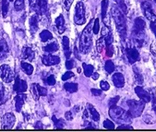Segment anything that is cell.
Instances as JSON below:
<instances>
[{
  "instance_id": "obj_18",
  "label": "cell",
  "mask_w": 156,
  "mask_h": 132,
  "mask_svg": "<svg viewBox=\"0 0 156 132\" xmlns=\"http://www.w3.org/2000/svg\"><path fill=\"white\" fill-rule=\"evenodd\" d=\"M22 57L24 59H28V61H32L35 58V52L31 47H25L23 50Z\"/></svg>"
},
{
  "instance_id": "obj_52",
  "label": "cell",
  "mask_w": 156,
  "mask_h": 132,
  "mask_svg": "<svg viewBox=\"0 0 156 132\" xmlns=\"http://www.w3.org/2000/svg\"><path fill=\"white\" fill-rule=\"evenodd\" d=\"M151 51L154 55H156V41H154L151 45Z\"/></svg>"
},
{
  "instance_id": "obj_45",
  "label": "cell",
  "mask_w": 156,
  "mask_h": 132,
  "mask_svg": "<svg viewBox=\"0 0 156 132\" xmlns=\"http://www.w3.org/2000/svg\"><path fill=\"white\" fill-rule=\"evenodd\" d=\"M74 61L73 59H67L66 62V67L67 70H72L74 68Z\"/></svg>"
},
{
  "instance_id": "obj_21",
  "label": "cell",
  "mask_w": 156,
  "mask_h": 132,
  "mask_svg": "<svg viewBox=\"0 0 156 132\" xmlns=\"http://www.w3.org/2000/svg\"><path fill=\"white\" fill-rule=\"evenodd\" d=\"M63 49L65 51V55L67 59L70 57V51H69V40L67 37H64L62 40Z\"/></svg>"
},
{
  "instance_id": "obj_14",
  "label": "cell",
  "mask_w": 156,
  "mask_h": 132,
  "mask_svg": "<svg viewBox=\"0 0 156 132\" xmlns=\"http://www.w3.org/2000/svg\"><path fill=\"white\" fill-rule=\"evenodd\" d=\"M60 62V57L52 55H45L42 57V63L46 66L58 65Z\"/></svg>"
},
{
  "instance_id": "obj_5",
  "label": "cell",
  "mask_w": 156,
  "mask_h": 132,
  "mask_svg": "<svg viewBox=\"0 0 156 132\" xmlns=\"http://www.w3.org/2000/svg\"><path fill=\"white\" fill-rule=\"evenodd\" d=\"M74 23L77 25H83L86 23L85 8L82 2L77 3L75 6V13L74 17Z\"/></svg>"
},
{
  "instance_id": "obj_28",
  "label": "cell",
  "mask_w": 156,
  "mask_h": 132,
  "mask_svg": "<svg viewBox=\"0 0 156 132\" xmlns=\"http://www.w3.org/2000/svg\"><path fill=\"white\" fill-rule=\"evenodd\" d=\"M52 121L54 122L55 127L57 129H62L64 126H65V122H64L62 119H57L55 116H52Z\"/></svg>"
},
{
  "instance_id": "obj_35",
  "label": "cell",
  "mask_w": 156,
  "mask_h": 132,
  "mask_svg": "<svg viewBox=\"0 0 156 132\" xmlns=\"http://www.w3.org/2000/svg\"><path fill=\"white\" fill-rule=\"evenodd\" d=\"M36 88H37V93H38V95L39 96H46L47 95V89L45 88V87H43L41 86H40L39 84H36Z\"/></svg>"
},
{
  "instance_id": "obj_59",
  "label": "cell",
  "mask_w": 156,
  "mask_h": 132,
  "mask_svg": "<svg viewBox=\"0 0 156 132\" xmlns=\"http://www.w3.org/2000/svg\"><path fill=\"white\" fill-rule=\"evenodd\" d=\"M9 1H13V0H9Z\"/></svg>"
},
{
  "instance_id": "obj_42",
  "label": "cell",
  "mask_w": 156,
  "mask_h": 132,
  "mask_svg": "<svg viewBox=\"0 0 156 132\" xmlns=\"http://www.w3.org/2000/svg\"><path fill=\"white\" fill-rule=\"evenodd\" d=\"M31 93H32V95H33V98H34L35 100H38L39 99L40 96L38 95V93H37V88H36V84H33L31 85Z\"/></svg>"
},
{
  "instance_id": "obj_2",
  "label": "cell",
  "mask_w": 156,
  "mask_h": 132,
  "mask_svg": "<svg viewBox=\"0 0 156 132\" xmlns=\"http://www.w3.org/2000/svg\"><path fill=\"white\" fill-rule=\"evenodd\" d=\"M111 13L115 21L116 29L118 33L120 34V37L124 40L126 37V23L124 13L116 6H113L112 8Z\"/></svg>"
},
{
  "instance_id": "obj_20",
  "label": "cell",
  "mask_w": 156,
  "mask_h": 132,
  "mask_svg": "<svg viewBox=\"0 0 156 132\" xmlns=\"http://www.w3.org/2000/svg\"><path fill=\"white\" fill-rule=\"evenodd\" d=\"M30 31L31 33H35L38 30V17L37 15H33L29 20Z\"/></svg>"
},
{
  "instance_id": "obj_51",
  "label": "cell",
  "mask_w": 156,
  "mask_h": 132,
  "mask_svg": "<svg viewBox=\"0 0 156 132\" xmlns=\"http://www.w3.org/2000/svg\"><path fill=\"white\" fill-rule=\"evenodd\" d=\"M91 93H93L94 96H99L102 94V91L100 89H96V88H92L91 89Z\"/></svg>"
},
{
  "instance_id": "obj_33",
  "label": "cell",
  "mask_w": 156,
  "mask_h": 132,
  "mask_svg": "<svg viewBox=\"0 0 156 132\" xmlns=\"http://www.w3.org/2000/svg\"><path fill=\"white\" fill-rule=\"evenodd\" d=\"M134 73H135V79L136 80V83H138L139 84H142L143 83V78H142V75L140 73V71L137 70V68L135 67L133 68Z\"/></svg>"
},
{
  "instance_id": "obj_9",
  "label": "cell",
  "mask_w": 156,
  "mask_h": 132,
  "mask_svg": "<svg viewBox=\"0 0 156 132\" xmlns=\"http://www.w3.org/2000/svg\"><path fill=\"white\" fill-rule=\"evenodd\" d=\"M145 27V22L142 17H137L135 19L133 26V37L136 36H144V30Z\"/></svg>"
},
{
  "instance_id": "obj_25",
  "label": "cell",
  "mask_w": 156,
  "mask_h": 132,
  "mask_svg": "<svg viewBox=\"0 0 156 132\" xmlns=\"http://www.w3.org/2000/svg\"><path fill=\"white\" fill-rule=\"evenodd\" d=\"M59 49V45L56 42H52L51 44H48L47 45H45L44 47V51L45 52H48V53H51V52H55V51H58Z\"/></svg>"
},
{
  "instance_id": "obj_22",
  "label": "cell",
  "mask_w": 156,
  "mask_h": 132,
  "mask_svg": "<svg viewBox=\"0 0 156 132\" xmlns=\"http://www.w3.org/2000/svg\"><path fill=\"white\" fill-rule=\"evenodd\" d=\"M9 53V46L4 40L0 41V59H3Z\"/></svg>"
},
{
  "instance_id": "obj_12",
  "label": "cell",
  "mask_w": 156,
  "mask_h": 132,
  "mask_svg": "<svg viewBox=\"0 0 156 132\" xmlns=\"http://www.w3.org/2000/svg\"><path fill=\"white\" fill-rule=\"evenodd\" d=\"M13 90L17 93H22L27 90V84L25 80L21 79L19 77L15 79V84L13 85Z\"/></svg>"
},
{
  "instance_id": "obj_29",
  "label": "cell",
  "mask_w": 156,
  "mask_h": 132,
  "mask_svg": "<svg viewBox=\"0 0 156 132\" xmlns=\"http://www.w3.org/2000/svg\"><path fill=\"white\" fill-rule=\"evenodd\" d=\"M9 3L8 0H2V14L3 17H7L9 12Z\"/></svg>"
},
{
  "instance_id": "obj_49",
  "label": "cell",
  "mask_w": 156,
  "mask_h": 132,
  "mask_svg": "<svg viewBox=\"0 0 156 132\" xmlns=\"http://www.w3.org/2000/svg\"><path fill=\"white\" fill-rule=\"evenodd\" d=\"M117 130H133V127L127 124H121V126L117 127Z\"/></svg>"
},
{
  "instance_id": "obj_16",
  "label": "cell",
  "mask_w": 156,
  "mask_h": 132,
  "mask_svg": "<svg viewBox=\"0 0 156 132\" xmlns=\"http://www.w3.org/2000/svg\"><path fill=\"white\" fill-rule=\"evenodd\" d=\"M112 82H113V84L115 85V87H116L117 88H122L125 85L124 76L120 73H114L112 75Z\"/></svg>"
},
{
  "instance_id": "obj_58",
  "label": "cell",
  "mask_w": 156,
  "mask_h": 132,
  "mask_svg": "<svg viewBox=\"0 0 156 132\" xmlns=\"http://www.w3.org/2000/svg\"><path fill=\"white\" fill-rule=\"evenodd\" d=\"M91 76H92V78H93L94 80H97V79H98V78H99V74L98 73H93V74Z\"/></svg>"
},
{
  "instance_id": "obj_15",
  "label": "cell",
  "mask_w": 156,
  "mask_h": 132,
  "mask_svg": "<svg viewBox=\"0 0 156 132\" xmlns=\"http://www.w3.org/2000/svg\"><path fill=\"white\" fill-rule=\"evenodd\" d=\"M26 99H27V95L24 93H18L16 97H15V108L17 112H21L22 107L25 103Z\"/></svg>"
},
{
  "instance_id": "obj_60",
  "label": "cell",
  "mask_w": 156,
  "mask_h": 132,
  "mask_svg": "<svg viewBox=\"0 0 156 132\" xmlns=\"http://www.w3.org/2000/svg\"><path fill=\"white\" fill-rule=\"evenodd\" d=\"M154 2H155V3H156V0H154Z\"/></svg>"
},
{
  "instance_id": "obj_4",
  "label": "cell",
  "mask_w": 156,
  "mask_h": 132,
  "mask_svg": "<svg viewBox=\"0 0 156 132\" xmlns=\"http://www.w3.org/2000/svg\"><path fill=\"white\" fill-rule=\"evenodd\" d=\"M128 106V112L133 117H139L145 109V102L143 101L136 100H128L126 102Z\"/></svg>"
},
{
  "instance_id": "obj_57",
  "label": "cell",
  "mask_w": 156,
  "mask_h": 132,
  "mask_svg": "<svg viewBox=\"0 0 156 132\" xmlns=\"http://www.w3.org/2000/svg\"><path fill=\"white\" fill-rule=\"evenodd\" d=\"M74 55H75V57H76L78 59H80V56L79 55V51H78V49H77L75 46H74Z\"/></svg>"
},
{
  "instance_id": "obj_1",
  "label": "cell",
  "mask_w": 156,
  "mask_h": 132,
  "mask_svg": "<svg viewBox=\"0 0 156 132\" xmlns=\"http://www.w3.org/2000/svg\"><path fill=\"white\" fill-rule=\"evenodd\" d=\"M94 19H92L83 29L80 38V51L83 54H88L93 45V27Z\"/></svg>"
},
{
  "instance_id": "obj_13",
  "label": "cell",
  "mask_w": 156,
  "mask_h": 132,
  "mask_svg": "<svg viewBox=\"0 0 156 132\" xmlns=\"http://www.w3.org/2000/svg\"><path fill=\"white\" fill-rule=\"evenodd\" d=\"M135 92H136V95L138 96V98H139L141 101H143L145 103L146 102H150L151 100V94L148 93L147 91H145L144 88L140 86H138V87H136L135 88Z\"/></svg>"
},
{
  "instance_id": "obj_47",
  "label": "cell",
  "mask_w": 156,
  "mask_h": 132,
  "mask_svg": "<svg viewBox=\"0 0 156 132\" xmlns=\"http://www.w3.org/2000/svg\"><path fill=\"white\" fill-rule=\"evenodd\" d=\"M120 99V97L118 96H116L115 98H112L109 100V102H108V105H109V107H112V106H115L116 104V102H118V100Z\"/></svg>"
},
{
  "instance_id": "obj_40",
  "label": "cell",
  "mask_w": 156,
  "mask_h": 132,
  "mask_svg": "<svg viewBox=\"0 0 156 132\" xmlns=\"http://www.w3.org/2000/svg\"><path fill=\"white\" fill-rule=\"evenodd\" d=\"M74 73L73 72H71V71H68V72H66V73H64V75L62 76V80L63 81H66V80H68V79H71L72 77H74Z\"/></svg>"
},
{
  "instance_id": "obj_32",
  "label": "cell",
  "mask_w": 156,
  "mask_h": 132,
  "mask_svg": "<svg viewBox=\"0 0 156 132\" xmlns=\"http://www.w3.org/2000/svg\"><path fill=\"white\" fill-rule=\"evenodd\" d=\"M109 5L108 0H102V17H104L106 15L108 14V8Z\"/></svg>"
},
{
  "instance_id": "obj_8",
  "label": "cell",
  "mask_w": 156,
  "mask_h": 132,
  "mask_svg": "<svg viewBox=\"0 0 156 132\" xmlns=\"http://www.w3.org/2000/svg\"><path fill=\"white\" fill-rule=\"evenodd\" d=\"M16 117L12 113H6L1 119V128L4 130L12 129L14 126Z\"/></svg>"
},
{
  "instance_id": "obj_30",
  "label": "cell",
  "mask_w": 156,
  "mask_h": 132,
  "mask_svg": "<svg viewBox=\"0 0 156 132\" xmlns=\"http://www.w3.org/2000/svg\"><path fill=\"white\" fill-rule=\"evenodd\" d=\"M105 70L108 72V73H112L115 70V66H114L113 62L112 60H107L105 63Z\"/></svg>"
},
{
  "instance_id": "obj_55",
  "label": "cell",
  "mask_w": 156,
  "mask_h": 132,
  "mask_svg": "<svg viewBox=\"0 0 156 132\" xmlns=\"http://www.w3.org/2000/svg\"><path fill=\"white\" fill-rule=\"evenodd\" d=\"M88 115H89V113H88V109L85 110V111L83 112V119L84 121H86V120H88Z\"/></svg>"
},
{
  "instance_id": "obj_43",
  "label": "cell",
  "mask_w": 156,
  "mask_h": 132,
  "mask_svg": "<svg viewBox=\"0 0 156 132\" xmlns=\"http://www.w3.org/2000/svg\"><path fill=\"white\" fill-rule=\"evenodd\" d=\"M100 87H101V89L103 90V91H108L110 88V85H109L108 82L101 81V83H100Z\"/></svg>"
},
{
  "instance_id": "obj_61",
  "label": "cell",
  "mask_w": 156,
  "mask_h": 132,
  "mask_svg": "<svg viewBox=\"0 0 156 132\" xmlns=\"http://www.w3.org/2000/svg\"><path fill=\"white\" fill-rule=\"evenodd\" d=\"M115 1H117V0H115Z\"/></svg>"
},
{
  "instance_id": "obj_50",
  "label": "cell",
  "mask_w": 156,
  "mask_h": 132,
  "mask_svg": "<svg viewBox=\"0 0 156 132\" xmlns=\"http://www.w3.org/2000/svg\"><path fill=\"white\" fill-rule=\"evenodd\" d=\"M65 116H66V120L68 121H72L73 118H74V113H72V112H66V114H65Z\"/></svg>"
},
{
  "instance_id": "obj_23",
  "label": "cell",
  "mask_w": 156,
  "mask_h": 132,
  "mask_svg": "<svg viewBox=\"0 0 156 132\" xmlns=\"http://www.w3.org/2000/svg\"><path fill=\"white\" fill-rule=\"evenodd\" d=\"M21 68H22V70H23L27 75H31L32 73H33V70H34L33 66H32L31 64L27 63V62H22V63H21Z\"/></svg>"
},
{
  "instance_id": "obj_34",
  "label": "cell",
  "mask_w": 156,
  "mask_h": 132,
  "mask_svg": "<svg viewBox=\"0 0 156 132\" xmlns=\"http://www.w3.org/2000/svg\"><path fill=\"white\" fill-rule=\"evenodd\" d=\"M104 43H105V41H104V37L102 36L97 41V50H98V51L99 53H101L102 51V49L104 47Z\"/></svg>"
},
{
  "instance_id": "obj_17",
  "label": "cell",
  "mask_w": 156,
  "mask_h": 132,
  "mask_svg": "<svg viewBox=\"0 0 156 132\" xmlns=\"http://www.w3.org/2000/svg\"><path fill=\"white\" fill-rule=\"evenodd\" d=\"M55 27H56L59 33L63 34L65 32V31H66V27H65V18L63 17V15H59L55 18Z\"/></svg>"
},
{
  "instance_id": "obj_6",
  "label": "cell",
  "mask_w": 156,
  "mask_h": 132,
  "mask_svg": "<svg viewBox=\"0 0 156 132\" xmlns=\"http://www.w3.org/2000/svg\"><path fill=\"white\" fill-rule=\"evenodd\" d=\"M30 6L37 14L43 15L47 12L46 0H30Z\"/></svg>"
},
{
  "instance_id": "obj_19",
  "label": "cell",
  "mask_w": 156,
  "mask_h": 132,
  "mask_svg": "<svg viewBox=\"0 0 156 132\" xmlns=\"http://www.w3.org/2000/svg\"><path fill=\"white\" fill-rule=\"evenodd\" d=\"M87 109L88 111V113L90 114V116L92 120L94 121H98L100 119L99 113L97 112V110L94 108V107L90 103L87 104Z\"/></svg>"
},
{
  "instance_id": "obj_38",
  "label": "cell",
  "mask_w": 156,
  "mask_h": 132,
  "mask_svg": "<svg viewBox=\"0 0 156 132\" xmlns=\"http://www.w3.org/2000/svg\"><path fill=\"white\" fill-rule=\"evenodd\" d=\"M103 127L104 128L108 130H114L115 129V126H114V123L112 121H111L110 120H106V121H103Z\"/></svg>"
},
{
  "instance_id": "obj_54",
  "label": "cell",
  "mask_w": 156,
  "mask_h": 132,
  "mask_svg": "<svg viewBox=\"0 0 156 132\" xmlns=\"http://www.w3.org/2000/svg\"><path fill=\"white\" fill-rule=\"evenodd\" d=\"M153 110L156 113V95L155 93H153Z\"/></svg>"
},
{
  "instance_id": "obj_56",
  "label": "cell",
  "mask_w": 156,
  "mask_h": 132,
  "mask_svg": "<svg viewBox=\"0 0 156 132\" xmlns=\"http://www.w3.org/2000/svg\"><path fill=\"white\" fill-rule=\"evenodd\" d=\"M35 129H43V125L41 121H37L35 125Z\"/></svg>"
},
{
  "instance_id": "obj_46",
  "label": "cell",
  "mask_w": 156,
  "mask_h": 132,
  "mask_svg": "<svg viewBox=\"0 0 156 132\" xmlns=\"http://www.w3.org/2000/svg\"><path fill=\"white\" fill-rule=\"evenodd\" d=\"M143 120H144V121H145V123L147 124L154 123V121L153 120V117L150 115H145V116H144V118H143Z\"/></svg>"
},
{
  "instance_id": "obj_24",
  "label": "cell",
  "mask_w": 156,
  "mask_h": 132,
  "mask_svg": "<svg viewBox=\"0 0 156 132\" xmlns=\"http://www.w3.org/2000/svg\"><path fill=\"white\" fill-rule=\"evenodd\" d=\"M66 91L69 93H74L78 91V84L74 83H66L64 85Z\"/></svg>"
},
{
  "instance_id": "obj_27",
  "label": "cell",
  "mask_w": 156,
  "mask_h": 132,
  "mask_svg": "<svg viewBox=\"0 0 156 132\" xmlns=\"http://www.w3.org/2000/svg\"><path fill=\"white\" fill-rule=\"evenodd\" d=\"M40 37L41 40L43 42H45V41H47L49 40H51L53 38V36H52V34L50 32L47 30H44L41 32L40 34Z\"/></svg>"
},
{
  "instance_id": "obj_7",
  "label": "cell",
  "mask_w": 156,
  "mask_h": 132,
  "mask_svg": "<svg viewBox=\"0 0 156 132\" xmlns=\"http://www.w3.org/2000/svg\"><path fill=\"white\" fill-rule=\"evenodd\" d=\"M0 79L5 83H11L14 79V73L9 65H3L0 66Z\"/></svg>"
},
{
  "instance_id": "obj_11",
  "label": "cell",
  "mask_w": 156,
  "mask_h": 132,
  "mask_svg": "<svg viewBox=\"0 0 156 132\" xmlns=\"http://www.w3.org/2000/svg\"><path fill=\"white\" fill-rule=\"evenodd\" d=\"M126 55L130 64H134L140 59V54L136 48H126Z\"/></svg>"
},
{
  "instance_id": "obj_26",
  "label": "cell",
  "mask_w": 156,
  "mask_h": 132,
  "mask_svg": "<svg viewBox=\"0 0 156 132\" xmlns=\"http://www.w3.org/2000/svg\"><path fill=\"white\" fill-rule=\"evenodd\" d=\"M83 72H84V75L86 77H91V75L94 73V66L91 65H87L85 63L83 64Z\"/></svg>"
},
{
  "instance_id": "obj_44",
  "label": "cell",
  "mask_w": 156,
  "mask_h": 132,
  "mask_svg": "<svg viewBox=\"0 0 156 132\" xmlns=\"http://www.w3.org/2000/svg\"><path fill=\"white\" fill-rule=\"evenodd\" d=\"M73 2H74V0H63V3H64V6H65V9L67 11L69 10Z\"/></svg>"
},
{
  "instance_id": "obj_36",
  "label": "cell",
  "mask_w": 156,
  "mask_h": 132,
  "mask_svg": "<svg viewBox=\"0 0 156 132\" xmlns=\"http://www.w3.org/2000/svg\"><path fill=\"white\" fill-rule=\"evenodd\" d=\"M45 84L47 85H50V86H53V85L55 84L56 83V79L55 78V76L53 74H51L49 75L46 79H45Z\"/></svg>"
},
{
  "instance_id": "obj_53",
  "label": "cell",
  "mask_w": 156,
  "mask_h": 132,
  "mask_svg": "<svg viewBox=\"0 0 156 132\" xmlns=\"http://www.w3.org/2000/svg\"><path fill=\"white\" fill-rule=\"evenodd\" d=\"M151 31H153V33L154 34V36H155V38H156V25H155V23H151Z\"/></svg>"
},
{
  "instance_id": "obj_37",
  "label": "cell",
  "mask_w": 156,
  "mask_h": 132,
  "mask_svg": "<svg viewBox=\"0 0 156 132\" xmlns=\"http://www.w3.org/2000/svg\"><path fill=\"white\" fill-rule=\"evenodd\" d=\"M99 31H100L99 19H98V18H96V19L94 20V27H93V33L97 35V34H98Z\"/></svg>"
},
{
  "instance_id": "obj_41",
  "label": "cell",
  "mask_w": 156,
  "mask_h": 132,
  "mask_svg": "<svg viewBox=\"0 0 156 132\" xmlns=\"http://www.w3.org/2000/svg\"><path fill=\"white\" fill-rule=\"evenodd\" d=\"M107 49V51H106V53H107V55L108 57H112L113 55L114 54V47L113 45H108L106 47Z\"/></svg>"
},
{
  "instance_id": "obj_3",
  "label": "cell",
  "mask_w": 156,
  "mask_h": 132,
  "mask_svg": "<svg viewBox=\"0 0 156 132\" xmlns=\"http://www.w3.org/2000/svg\"><path fill=\"white\" fill-rule=\"evenodd\" d=\"M109 116L117 124H129L131 122V116L128 112L122 109V107L112 106L109 109Z\"/></svg>"
},
{
  "instance_id": "obj_31",
  "label": "cell",
  "mask_w": 156,
  "mask_h": 132,
  "mask_svg": "<svg viewBox=\"0 0 156 132\" xmlns=\"http://www.w3.org/2000/svg\"><path fill=\"white\" fill-rule=\"evenodd\" d=\"M25 8V1L24 0H16L14 3V9L16 11H21Z\"/></svg>"
},
{
  "instance_id": "obj_48",
  "label": "cell",
  "mask_w": 156,
  "mask_h": 132,
  "mask_svg": "<svg viewBox=\"0 0 156 132\" xmlns=\"http://www.w3.org/2000/svg\"><path fill=\"white\" fill-rule=\"evenodd\" d=\"M84 127H86L85 130L96 129V127H95V126H94V124H92L91 122H89V121H87V120H86L85 123H84Z\"/></svg>"
},
{
  "instance_id": "obj_39",
  "label": "cell",
  "mask_w": 156,
  "mask_h": 132,
  "mask_svg": "<svg viewBox=\"0 0 156 132\" xmlns=\"http://www.w3.org/2000/svg\"><path fill=\"white\" fill-rule=\"evenodd\" d=\"M4 95H5V89L2 83H0V104L3 103L4 101Z\"/></svg>"
},
{
  "instance_id": "obj_10",
  "label": "cell",
  "mask_w": 156,
  "mask_h": 132,
  "mask_svg": "<svg viewBox=\"0 0 156 132\" xmlns=\"http://www.w3.org/2000/svg\"><path fill=\"white\" fill-rule=\"evenodd\" d=\"M142 11L144 12L145 17L147 18L149 21H151V23H156V15L154 14L153 9H152V6L149 2L145 1L141 3Z\"/></svg>"
}]
</instances>
